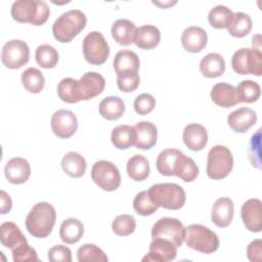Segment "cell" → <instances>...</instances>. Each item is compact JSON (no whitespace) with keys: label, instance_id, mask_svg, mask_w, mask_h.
Returning <instances> with one entry per match:
<instances>
[{"label":"cell","instance_id":"6da1fadb","mask_svg":"<svg viewBox=\"0 0 262 262\" xmlns=\"http://www.w3.org/2000/svg\"><path fill=\"white\" fill-rule=\"evenodd\" d=\"M56 212L47 202H39L33 206L28 214L25 224L28 232L34 237H47L55 224Z\"/></svg>","mask_w":262,"mask_h":262},{"label":"cell","instance_id":"7a4b0ae2","mask_svg":"<svg viewBox=\"0 0 262 262\" xmlns=\"http://www.w3.org/2000/svg\"><path fill=\"white\" fill-rule=\"evenodd\" d=\"M87 17L79 9H71L62 13L52 25V34L60 43L71 42L86 27Z\"/></svg>","mask_w":262,"mask_h":262},{"label":"cell","instance_id":"3957f363","mask_svg":"<svg viewBox=\"0 0 262 262\" xmlns=\"http://www.w3.org/2000/svg\"><path fill=\"white\" fill-rule=\"evenodd\" d=\"M10 13L15 21L41 26L48 19L50 9L42 0H17L12 3Z\"/></svg>","mask_w":262,"mask_h":262},{"label":"cell","instance_id":"277c9868","mask_svg":"<svg viewBox=\"0 0 262 262\" xmlns=\"http://www.w3.org/2000/svg\"><path fill=\"white\" fill-rule=\"evenodd\" d=\"M147 191L156 205L168 210H179L186 201L184 189L176 183L154 184Z\"/></svg>","mask_w":262,"mask_h":262},{"label":"cell","instance_id":"5b68a950","mask_svg":"<svg viewBox=\"0 0 262 262\" xmlns=\"http://www.w3.org/2000/svg\"><path fill=\"white\" fill-rule=\"evenodd\" d=\"M184 241L188 248L204 254H212L219 248L218 235L202 224H190L185 228Z\"/></svg>","mask_w":262,"mask_h":262},{"label":"cell","instance_id":"8992f818","mask_svg":"<svg viewBox=\"0 0 262 262\" xmlns=\"http://www.w3.org/2000/svg\"><path fill=\"white\" fill-rule=\"evenodd\" d=\"M233 168L231 151L224 145H214L207 157L206 173L211 179H222L228 176Z\"/></svg>","mask_w":262,"mask_h":262},{"label":"cell","instance_id":"52a82bcc","mask_svg":"<svg viewBox=\"0 0 262 262\" xmlns=\"http://www.w3.org/2000/svg\"><path fill=\"white\" fill-rule=\"evenodd\" d=\"M231 66L239 75H262V53L258 48H239L231 58Z\"/></svg>","mask_w":262,"mask_h":262},{"label":"cell","instance_id":"ba28073f","mask_svg":"<svg viewBox=\"0 0 262 262\" xmlns=\"http://www.w3.org/2000/svg\"><path fill=\"white\" fill-rule=\"evenodd\" d=\"M83 54L86 61L93 66L104 63L110 55L108 44L100 32L92 31L83 40Z\"/></svg>","mask_w":262,"mask_h":262},{"label":"cell","instance_id":"9c48e42d","mask_svg":"<svg viewBox=\"0 0 262 262\" xmlns=\"http://www.w3.org/2000/svg\"><path fill=\"white\" fill-rule=\"evenodd\" d=\"M91 179L105 191H114L121 184V174L118 168L106 160L97 161L92 166Z\"/></svg>","mask_w":262,"mask_h":262},{"label":"cell","instance_id":"30bf717a","mask_svg":"<svg viewBox=\"0 0 262 262\" xmlns=\"http://www.w3.org/2000/svg\"><path fill=\"white\" fill-rule=\"evenodd\" d=\"M151 237L169 239L178 248L184 241L185 227L177 218H160L151 228Z\"/></svg>","mask_w":262,"mask_h":262},{"label":"cell","instance_id":"8fae6325","mask_svg":"<svg viewBox=\"0 0 262 262\" xmlns=\"http://www.w3.org/2000/svg\"><path fill=\"white\" fill-rule=\"evenodd\" d=\"M30 58L28 44L21 40H10L6 42L1 50V61L8 69H19Z\"/></svg>","mask_w":262,"mask_h":262},{"label":"cell","instance_id":"7c38bea8","mask_svg":"<svg viewBox=\"0 0 262 262\" xmlns=\"http://www.w3.org/2000/svg\"><path fill=\"white\" fill-rule=\"evenodd\" d=\"M50 126L57 137L70 138L78 129V120L72 111L58 110L52 115Z\"/></svg>","mask_w":262,"mask_h":262},{"label":"cell","instance_id":"4fadbf2b","mask_svg":"<svg viewBox=\"0 0 262 262\" xmlns=\"http://www.w3.org/2000/svg\"><path fill=\"white\" fill-rule=\"evenodd\" d=\"M241 217L249 231L260 232L262 229V202L259 199H249L241 209Z\"/></svg>","mask_w":262,"mask_h":262},{"label":"cell","instance_id":"5bb4252c","mask_svg":"<svg viewBox=\"0 0 262 262\" xmlns=\"http://www.w3.org/2000/svg\"><path fill=\"white\" fill-rule=\"evenodd\" d=\"M81 100H89L104 90L105 80L96 72H87L78 81Z\"/></svg>","mask_w":262,"mask_h":262},{"label":"cell","instance_id":"9a60e30c","mask_svg":"<svg viewBox=\"0 0 262 262\" xmlns=\"http://www.w3.org/2000/svg\"><path fill=\"white\" fill-rule=\"evenodd\" d=\"M177 247L165 238H152L149 245L148 254L142 261H156V262H169L176 258Z\"/></svg>","mask_w":262,"mask_h":262},{"label":"cell","instance_id":"2e32d148","mask_svg":"<svg viewBox=\"0 0 262 262\" xmlns=\"http://www.w3.org/2000/svg\"><path fill=\"white\" fill-rule=\"evenodd\" d=\"M4 175L12 184L25 183L31 175L29 162L21 157H14L7 161L4 167Z\"/></svg>","mask_w":262,"mask_h":262},{"label":"cell","instance_id":"e0dca14e","mask_svg":"<svg viewBox=\"0 0 262 262\" xmlns=\"http://www.w3.org/2000/svg\"><path fill=\"white\" fill-rule=\"evenodd\" d=\"M257 122L256 112L250 107H241L231 112L227 117L230 129L236 133H244Z\"/></svg>","mask_w":262,"mask_h":262},{"label":"cell","instance_id":"ac0fdd59","mask_svg":"<svg viewBox=\"0 0 262 262\" xmlns=\"http://www.w3.org/2000/svg\"><path fill=\"white\" fill-rule=\"evenodd\" d=\"M233 214L234 205L232 200L227 196H222L215 201L212 207L211 219L216 226L224 228L231 223Z\"/></svg>","mask_w":262,"mask_h":262},{"label":"cell","instance_id":"d6986e66","mask_svg":"<svg viewBox=\"0 0 262 262\" xmlns=\"http://www.w3.org/2000/svg\"><path fill=\"white\" fill-rule=\"evenodd\" d=\"M183 152L175 148H167L159 154L156 161L158 172L164 176H176Z\"/></svg>","mask_w":262,"mask_h":262},{"label":"cell","instance_id":"ffe728a7","mask_svg":"<svg viewBox=\"0 0 262 262\" xmlns=\"http://www.w3.org/2000/svg\"><path fill=\"white\" fill-rule=\"evenodd\" d=\"M211 98L218 106L229 108L238 104L239 98L236 87L227 83H218L211 90Z\"/></svg>","mask_w":262,"mask_h":262},{"label":"cell","instance_id":"44dd1931","mask_svg":"<svg viewBox=\"0 0 262 262\" xmlns=\"http://www.w3.org/2000/svg\"><path fill=\"white\" fill-rule=\"evenodd\" d=\"M208 42L206 31L198 26L186 28L181 35V44L183 48L191 53L200 52L205 48Z\"/></svg>","mask_w":262,"mask_h":262},{"label":"cell","instance_id":"7402d4cb","mask_svg":"<svg viewBox=\"0 0 262 262\" xmlns=\"http://www.w3.org/2000/svg\"><path fill=\"white\" fill-rule=\"evenodd\" d=\"M117 77L138 73L140 61L138 55L131 50H120L116 53L113 61Z\"/></svg>","mask_w":262,"mask_h":262},{"label":"cell","instance_id":"603a6c76","mask_svg":"<svg viewBox=\"0 0 262 262\" xmlns=\"http://www.w3.org/2000/svg\"><path fill=\"white\" fill-rule=\"evenodd\" d=\"M184 144L193 151L202 150L208 142V133L204 126L191 123L188 124L182 133Z\"/></svg>","mask_w":262,"mask_h":262},{"label":"cell","instance_id":"cb8c5ba5","mask_svg":"<svg viewBox=\"0 0 262 262\" xmlns=\"http://www.w3.org/2000/svg\"><path fill=\"white\" fill-rule=\"evenodd\" d=\"M161 40L160 30L154 25H143L135 29L133 43L141 49H152Z\"/></svg>","mask_w":262,"mask_h":262},{"label":"cell","instance_id":"d4e9b609","mask_svg":"<svg viewBox=\"0 0 262 262\" xmlns=\"http://www.w3.org/2000/svg\"><path fill=\"white\" fill-rule=\"evenodd\" d=\"M133 127L136 132V141L134 144L136 148L144 150L150 149L157 142V127L148 121L138 122Z\"/></svg>","mask_w":262,"mask_h":262},{"label":"cell","instance_id":"484cf974","mask_svg":"<svg viewBox=\"0 0 262 262\" xmlns=\"http://www.w3.org/2000/svg\"><path fill=\"white\" fill-rule=\"evenodd\" d=\"M0 241L4 247L11 251L28 243L19 227L11 221L3 222L0 225Z\"/></svg>","mask_w":262,"mask_h":262},{"label":"cell","instance_id":"4316f807","mask_svg":"<svg viewBox=\"0 0 262 262\" xmlns=\"http://www.w3.org/2000/svg\"><path fill=\"white\" fill-rule=\"evenodd\" d=\"M200 71L206 78L220 77L225 71L224 58L216 52L208 53L200 61Z\"/></svg>","mask_w":262,"mask_h":262},{"label":"cell","instance_id":"83f0119b","mask_svg":"<svg viewBox=\"0 0 262 262\" xmlns=\"http://www.w3.org/2000/svg\"><path fill=\"white\" fill-rule=\"evenodd\" d=\"M111 140L118 149H127L135 144L136 132L134 127L129 125H119L112 130Z\"/></svg>","mask_w":262,"mask_h":262},{"label":"cell","instance_id":"f1b7e54d","mask_svg":"<svg viewBox=\"0 0 262 262\" xmlns=\"http://www.w3.org/2000/svg\"><path fill=\"white\" fill-rule=\"evenodd\" d=\"M61 167L69 176L79 178L85 174L87 164L82 155L75 151H70L63 156L61 160Z\"/></svg>","mask_w":262,"mask_h":262},{"label":"cell","instance_id":"f546056e","mask_svg":"<svg viewBox=\"0 0 262 262\" xmlns=\"http://www.w3.org/2000/svg\"><path fill=\"white\" fill-rule=\"evenodd\" d=\"M84 235V225L77 218L63 220L59 229V236L66 244H76Z\"/></svg>","mask_w":262,"mask_h":262},{"label":"cell","instance_id":"4dcf8cb0","mask_svg":"<svg viewBox=\"0 0 262 262\" xmlns=\"http://www.w3.org/2000/svg\"><path fill=\"white\" fill-rule=\"evenodd\" d=\"M135 25L128 19L116 20L112 28L111 33L114 40L121 45H130L133 43V36L135 32Z\"/></svg>","mask_w":262,"mask_h":262},{"label":"cell","instance_id":"1f68e13d","mask_svg":"<svg viewBox=\"0 0 262 262\" xmlns=\"http://www.w3.org/2000/svg\"><path fill=\"white\" fill-rule=\"evenodd\" d=\"M125 113V103L118 96H107L99 103V114L106 120L120 119Z\"/></svg>","mask_w":262,"mask_h":262},{"label":"cell","instance_id":"d6a6232c","mask_svg":"<svg viewBox=\"0 0 262 262\" xmlns=\"http://www.w3.org/2000/svg\"><path fill=\"white\" fill-rule=\"evenodd\" d=\"M148 160L142 155H134L127 162V173L134 181H142L149 175Z\"/></svg>","mask_w":262,"mask_h":262},{"label":"cell","instance_id":"836d02e7","mask_svg":"<svg viewBox=\"0 0 262 262\" xmlns=\"http://www.w3.org/2000/svg\"><path fill=\"white\" fill-rule=\"evenodd\" d=\"M21 83L29 92L39 93L43 90L45 84L43 73L37 68L30 67L21 73Z\"/></svg>","mask_w":262,"mask_h":262},{"label":"cell","instance_id":"e575fe53","mask_svg":"<svg viewBox=\"0 0 262 262\" xmlns=\"http://www.w3.org/2000/svg\"><path fill=\"white\" fill-rule=\"evenodd\" d=\"M58 97L67 103H77L81 101L78 81L73 78H64L57 85Z\"/></svg>","mask_w":262,"mask_h":262},{"label":"cell","instance_id":"d590c367","mask_svg":"<svg viewBox=\"0 0 262 262\" xmlns=\"http://www.w3.org/2000/svg\"><path fill=\"white\" fill-rule=\"evenodd\" d=\"M233 12L225 5H217L213 7L208 14L210 25L216 29L228 28L232 21Z\"/></svg>","mask_w":262,"mask_h":262},{"label":"cell","instance_id":"8d00e7d4","mask_svg":"<svg viewBox=\"0 0 262 262\" xmlns=\"http://www.w3.org/2000/svg\"><path fill=\"white\" fill-rule=\"evenodd\" d=\"M252 27L253 23L249 14L244 12H236L233 13L232 21L227 28V31L232 37L243 38L251 32Z\"/></svg>","mask_w":262,"mask_h":262},{"label":"cell","instance_id":"74e56055","mask_svg":"<svg viewBox=\"0 0 262 262\" xmlns=\"http://www.w3.org/2000/svg\"><path fill=\"white\" fill-rule=\"evenodd\" d=\"M35 57L37 63L44 69H52L58 62V52L49 44L39 45L36 49Z\"/></svg>","mask_w":262,"mask_h":262},{"label":"cell","instance_id":"f35d334b","mask_svg":"<svg viewBox=\"0 0 262 262\" xmlns=\"http://www.w3.org/2000/svg\"><path fill=\"white\" fill-rule=\"evenodd\" d=\"M241 102L253 103L257 101L261 95V87L257 82L252 80L242 81L236 87Z\"/></svg>","mask_w":262,"mask_h":262},{"label":"cell","instance_id":"ab89813d","mask_svg":"<svg viewBox=\"0 0 262 262\" xmlns=\"http://www.w3.org/2000/svg\"><path fill=\"white\" fill-rule=\"evenodd\" d=\"M133 209L140 216H150L159 209V206L152 202L148 191L143 190L135 195L133 200Z\"/></svg>","mask_w":262,"mask_h":262},{"label":"cell","instance_id":"60d3db41","mask_svg":"<svg viewBox=\"0 0 262 262\" xmlns=\"http://www.w3.org/2000/svg\"><path fill=\"white\" fill-rule=\"evenodd\" d=\"M77 259L79 262H106L108 260L105 253L94 244H85L81 246L77 251Z\"/></svg>","mask_w":262,"mask_h":262},{"label":"cell","instance_id":"b9f144b4","mask_svg":"<svg viewBox=\"0 0 262 262\" xmlns=\"http://www.w3.org/2000/svg\"><path fill=\"white\" fill-rule=\"evenodd\" d=\"M136 222L133 216L122 214L117 216L112 222V229L119 236H128L134 232Z\"/></svg>","mask_w":262,"mask_h":262},{"label":"cell","instance_id":"7bdbcfd3","mask_svg":"<svg viewBox=\"0 0 262 262\" xmlns=\"http://www.w3.org/2000/svg\"><path fill=\"white\" fill-rule=\"evenodd\" d=\"M199 175V168L195 164V162L186 155L183 154L178 171L176 173V176L181 178L185 182H191L193 181Z\"/></svg>","mask_w":262,"mask_h":262},{"label":"cell","instance_id":"ee69618b","mask_svg":"<svg viewBox=\"0 0 262 262\" xmlns=\"http://www.w3.org/2000/svg\"><path fill=\"white\" fill-rule=\"evenodd\" d=\"M134 111L141 116L149 114L156 106V99L149 93H141L134 99Z\"/></svg>","mask_w":262,"mask_h":262},{"label":"cell","instance_id":"f6af8a7d","mask_svg":"<svg viewBox=\"0 0 262 262\" xmlns=\"http://www.w3.org/2000/svg\"><path fill=\"white\" fill-rule=\"evenodd\" d=\"M260 131L261 130H257V132L252 135L251 140H250V145L248 148L249 159H250L252 165L256 168H260V166H261V149H260L261 132Z\"/></svg>","mask_w":262,"mask_h":262},{"label":"cell","instance_id":"bcb514c9","mask_svg":"<svg viewBox=\"0 0 262 262\" xmlns=\"http://www.w3.org/2000/svg\"><path fill=\"white\" fill-rule=\"evenodd\" d=\"M11 254H12V259L14 262L39 261L36 250L34 248H32L28 243L12 250Z\"/></svg>","mask_w":262,"mask_h":262},{"label":"cell","instance_id":"7dc6e473","mask_svg":"<svg viewBox=\"0 0 262 262\" xmlns=\"http://www.w3.org/2000/svg\"><path fill=\"white\" fill-rule=\"evenodd\" d=\"M47 258L51 262H71V250L63 245H55L48 250Z\"/></svg>","mask_w":262,"mask_h":262},{"label":"cell","instance_id":"c3c4849f","mask_svg":"<svg viewBox=\"0 0 262 262\" xmlns=\"http://www.w3.org/2000/svg\"><path fill=\"white\" fill-rule=\"evenodd\" d=\"M139 82H140V78L138 73L117 77V85L119 89L122 92H126V93L134 91L138 87Z\"/></svg>","mask_w":262,"mask_h":262},{"label":"cell","instance_id":"681fc988","mask_svg":"<svg viewBox=\"0 0 262 262\" xmlns=\"http://www.w3.org/2000/svg\"><path fill=\"white\" fill-rule=\"evenodd\" d=\"M247 257L252 262H260L262 260V241L254 239L247 247Z\"/></svg>","mask_w":262,"mask_h":262},{"label":"cell","instance_id":"f907efd6","mask_svg":"<svg viewBox=\"0 0 262 262\" xmlns=\"http://www.w3.org/2000/svg\"><path fill=\"white\" fill-rule=\"evenodd\" d=\"M0 201H1V206H0L1 214L4 215L11 210L12 201H11L9 194H7L4 190L0 191Z\"/></svg>","mask_w":262,"mask_h":262}]
</instances>
